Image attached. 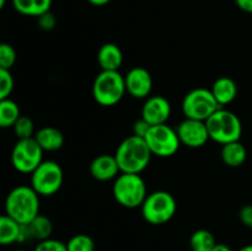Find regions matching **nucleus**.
<instances>
[{
  "label": "nucleus",
  "mask_w": 252,
  "mask_h": 251,
  "mask_svg": "<svg viewBox=\"0 0 252 251\" xmlns=\"http://www.w3.org/2000/svg\"><path fill=\"white\" fill-rule=\"evenodd\" d=\"M34 139L41 145L43 152H57L64 145L63 133L58 128L49 127V126L37 130Z\"/></svg>",
  "instance_id": "18"
},
{
  "label": "nucleus",
  "mask_w": 252,
  "mask_h": 251,
  "mask_svg": "<svg viewBox=\"0 0 252 251\" xmlns=\"http://www.w3.org/2000/svg\"><path fill=\"white\" fill-rule=\"evenodd\" d=\"M43 161V149L34 137L19 139L12 148L11 162L15 170L22 174H32Z\"/></svg>",
  "instance_id": "9"
},
{
  "label": "nucleus",
  "mask_w": 252,
  "mask_h": 251,
  "mask_svg": "<svg viewBox=\"0 0 252 251\" xmlns=\"http://www.w3.org/2000/svg\"><path fill=\"white\" fill-rule=\"evenodd\" d=\"M144 139L152 154L160 157H172L176 154L181 145L177 130L166 123L152 126Z\"/></svg>",
  "instance_id": "10"
},
{
  "label": "nucleus",
  "mask_w": 252,
  "mask_h": 251,
  "mask_svg": "<svg viewBox=\"0 0 252 251\" xmlns=\"http://www.w3.org/2000/svg\"><path fill=\"white\" fill-rule=\"evenodd\" d=\"M5 4H6V0H0V9H4Z\"/></svg>",
  "instance_id": "36"
},
{
  "label": "nucleus",
  "mask_w": 252,
  "mask_h": 251,
  "mask_svg": "<svg viewBox=\"0 0 252 251\" xmlns=\"http://www.w3.org/2000/svg\"><path fill=\"white\" fill-rule=\"evenodd\" d=\"M209 138L219 144L238 142L243 134V125L238 116L225 108H219L206 121Z\"/></svg>",
  "instance_id": "4"
},
{
  "label": "nucleus",
  "mask_w": 252,
  "mask_h": 251,
  "mask_svg": "<svg viewBox=\"0 0 252 251\" xmlns=\"http://www.w3.org/2000/svg\"><path fill=\"white\" fill-rule=\"evenodd\" d=\"M98 65L102 70L118 71L123 63V53L115 43H105L97 52Z\"/></svg>",
  "instance_id": "16"
},
{
  "label": "nucleus",
  "mask_w": 252,
  "mask_h": 251,
  "mask_svg": "<svg viewBox=\"0 0 252 251\" xmlns=\"http://www.w3.org/2000/svg\"><path fill=\"white\" fill-rule=\"evenodd\" d=\"M238 251H252V244H250V245L243 246V248L239 249Z\"/></svg>",
  "instance_id": "35"
},
{
  "label": "nucleus",
  "mask_w": 252,
  "mask_h": 251,
  "mask_svg": "<svg viewBox=\"0 0 252 251\" xmlns=\"http://www.w3.org/2000/svg\"><path fill=\"white\" fill-rule=\"evenodd\" d=\"M171 115V103L164 96H152L145 100L142 107V118L150 126L164 125Z\"/></svg>",
  "instance_id": "13"
},
{
  "label": "nucleus",
  "mask_w": 252,
  "mask_h": 251,
  "mask_svg": "<svg viewBox=\"0 0 252 251\" xmlns=\"http://www.w3.org/2000/svg\"><path fill=\"white\" fill-rule=\"evenodd\" d=\"M53 231V224L46 216L38 214L32 221L27 224H21V233H20L19 243L37 240L42 241L49 239Z\"/></svg>",
  "instance_id": "14"
},
{
  "label": "nucleus",
  "mask_w": 252,
  "mask_h": 251,
  "mask_svg": "<svg viewBox=\"0 0 252 251\" xmlns=\"http://www.w3.org/2000/svg\"><path fill=\"white\" fill-rule=\"evenodd\" d=\"M37 22H38V26L42 30H44V31H51V30H53L56 27L57 19L51 11H48L37 17Z\"/></svg>",
  "instance_id": "29"
},
{
  "label": "nucleus",
  "mask_w": 252,
  "mask_h": 251,
  "mask_svg": "<svg viewBox=\"0 0 252 251\" xmlns=\"http://www.w3.org/2000/svg\"><path fill=\"white\" fill-rule=\"evenodd\" d=\"M221 160L225 165L230 167H238L245 162L248 157V152L244 144H241L240 140L233 143L224 144L220 152Z\"/></svg>",
  "instance_id": "20"
},
{
  "label": "nucleus",
  "mask_w": 252,
  "mask_h": 251,
  "mask_svg": "<svg viewBox=\"0 0 252 251\" xmlns=\"http://www.w3.org/2000/svg\"><path fill=\"white\" fill-rule=\"evenodd\" d=\"M64 174L61 165L53 160L42 161L31 174V187L39 196H53L63 185Z\"/></svg>",
  "instance_id": "8"
},
{
  "label": "nucleus",
  "mask_w": 252,
  "mask_h": 251,
  "mask_svg": "<svg viewBox=\"0 0 252 251\" xmlns=\"http://www.w3.org/2000/svg\"><path fill=\"white\" fill-rule=\"evenodd\" d=\"M21 224L12 219L11 217L4 216L0 218V244L4 246L19 243Z\"/></svg>",
  "instance_id": "21"
},
{
  "label": "nucleus",
  "mask_w": 252,
  "mask_h": 251,
  "mask_svg": "<svg viewBox=\"0 0 252 251\" xmlns=\"http://www.w3.org/2000/svg\"><path fill=\"white\" fill-rule=\"evenodd\" d=\"M5 214L20 224H27L39 214V194L31 186L12 188L5 199Z\"/></svg>",
  "instance_id": "2"
},
{
  "label": "nucleus",
  "mask_w": 252,
  "mask_h": 251,
  "mask_svg": "<svg viewBox=\"0 0 252 251\" xmlns=\"http://www.w3.org/2000/svg\"><path fill=\"white\" fill-rule=\"evenodd\" d=\"M33 251H68V249H66V244H64L63 241L49 238L46 240L38 241V244L34 246Z\"/></svg>",
  "instance_id": "28"
},
{
  "label": "nucleus",
  "mask_w": 252,
  "mask_h": 251,
  "mask_svg": "<svg viewBox=\"0 0 252 251\" xmlns=\"http://www.w3.org/2000/svg\"><path fill=\"white\" fill-rule=\"evenodd\" d=\"M126 93L125 76L120 71L101 70L94 80L93 96L101 106H115L122 100Z\"/></svg>",
  "instance_id": "5"
},
{
  "label": "nucleus",
  "mask_w": 252,
  "mask_h": 251,
  "mask_svg": "<svg viewBox=\"0 0 252 251\" xmlns=\"http://www.w3.org/2000/svg\"><path fill=\"white\" fill-rule=\"evenodd\" d=\"M212 251H233V250H231L228 245H225V244H217L216 248H214Z\"/></svg>",
  "instance_id": "34"
},
{
  "label": "nucleus",
  "mask_w": 252,
  "mask_h": 251,
  "mask_svg": "<svg viewBox=\"0 0 252 251\" xmlns=\"http://www.w3.org/2000/svg\"><path fill=\"white\" fill-rule=\"evenodd\" d=\"M121 172L115 155H98L91 161L90 174L97 181H110Z\"/></svg>",
  "instance_id": "15"
},
{
  "label": "nucleus",
  "mask_w": 252,
  "mask_h": 251,
  "mask_svg": "<svg viewBox=\"0 0 252 251\" xmlns=\"http://www.w3.org/2000/svg\"><path fill=\"white\" fill-rule=\"evenodd\" d=\"M152 155L144 138L133 134L121 142L115 157L121 172L140 174L148 167Z\"/></svg>",
  "instance_id": "1"
},
{
  "label": "nucleus",
  "mask_w": 252,
  "mask_h": 251,
  "mask_svg": "<svg viewBox=\"0 0 252 251\" xmlns=\"http://www.w3.org/2000/svg\"><path fill=\"white\" fill-rule=\"evenodd\" d=\"M20 117V107L14 100L10 97L0 100V126L2 128L14 127Z\"/></svg>",
  "instance_id": "22"
},
{
  "label": "nucleus",
  "mask_w": 252,
  "mask_h": 251,
  "mask_svg": "<svg viewBox=\"0 0 252 251\" xmlns=\"http://www.w3.org/2000/svg\"><path fill=\"white\" fill-rule=\"evenodd\" d=\"M239 218L240 221L248 228L252 229V206L248 204V206H244L240 209V213H239Z\"/></svg>",
  "instance_id": "31"
},
{
  "label": "nucleus",
  "mask_w": 252,
  "mask_h": 251,
  "mask_svg": "<svg viewBox=\"0 0 252 251\" xmlns=\"http://www.w3.org/2000/svg\"><path fill=\"white\" fill-rule=\"evenodd\" d=\"M127 93L134 98H147L153 89V78L142 66L132 68L125 76Z\"/></svg>",
  "instance_id": "12"
},
{
  "label": "nucleus",
  "mask_w": 252,
  "mask_h": 251,
  "mask_svg": "<svg viewBox=\"0 0 252 251\" xmlns=\"http://www.w3.org/2000/svg\"><path fill=\"white\" fill-rule=\"evenodd\" d=\"M65 244L68 251H95V243L93 238L86 234H76L71 236Z\"/></svg>",
  "instance_id": "24"
},
{
  "label": "nucleus",
  "mask_w": 252,
  "mask_h": 251,
  "mask_svg": "<svg viewBox=\"0 0 252 251\" xmlns=\"http://www.w3.org/2000/svg\"><path fill=\"white\" fill-rule=\"evenodd\" d=\"M91 5H95V6H105L107 5L111 0H88Z\"/></svg>",
  "instance_id": "33"
},
{
  "label": "nucleus",
  "mask_w": 252,
  "mask_h": 251,
  "mask_svg": "<svg viewBox=\"0 0 252 251\" xmlns=\"http://www.w3.org/2000/svg\"><path fill=\"white\" fill-rule=\"evenodd\" d=\"M14 78L7 69H0V100L9 98L14 90Z\"/></svg>",
  "instance_id": "27"
},
{
  "label": "nucleus",
  "mask_w": 252,
  "mask_h": 251,
  "mask_svg": "<svg viewBox=\"0 0 252 251\" xmlns=\"http://www.w3.org/2000/svg\"><path fill=\"white\" fill-rule=\"evenodd\" d=\"M235 2L239 9L252 14V0H235Z\"/></svg>",
  "instance_id": "32"
},
{
  "label": "nucleus",
  "mask_w": 252,
  "mask_h": 251,
  "mask_svg": "<svg viewBox=\"0 0 252 251\" xmlns=\"http://www.w3.org/2000/svg\"><path fill=\"white\" fill-rule=\"evenodd\" d=\"M16 62V52L14 47L9 43L0 44V69H10Z\"/></svg>",
  "instance_id": "26"
},
{
  "label": "nucleus",
  "mask_w": 252,
  "mask_h": 251,
  "mask_svg": "<svg viewBox=\"0 0 252 251\" xmlns=\"http://www.w3.org/2000/svg\"><path fill=\"white\" fill-rule=\"evenodd\" d=\"M14 132L19 139H26V138H32L34 133L33 121L27 116H21L14 125Z\"/></svg>",
  "instance_id": "25"
},
{
  "label": "nucleus",
  "mask_w": 252,
  "mask_h": 251,
  "mask_svg": "<svg viewBox=\"0 0 252 251\" xmlns=\"http://www.w3.org/2000/svg\"><path fill=\"white\" fill-rule=\"evenodd\" d=\"M181 144L189 148H201L208 142V129L204 121L186 118L176 128Z\"/></svg>",
  "instance_id": "11"
},
{
  "label": "nucleus",
  "mask_w": 252,
  "mask_h": 251,
  "mask_svg": "<svg viewBox=\"0 0 252 251\" xmlns=\"http://www.w3.org/2000/svg\"><path fill=\"white\" fill-rule=\"evenodd\" d=\"M140 209L145 221L152 225H162L176 213V199L167 191H155L148 194Z\"/></svg>",
  "instance_id": "6"
},
{
  "label": "nucleus",
  "mask_w": 252,
  "mask_h": 251,
  "mask_svg": "<svg viewBox=\"0 0 252 251\" xmlns=\"http://www.w3.org/2000/svg\"><path fill=\"white\" fill-rule=\"evenodd\" d=\"M112 194L118 204L128 209L142 207L147 198V185L140 174L121 172L115 179Z\"/></svg>",
  "instance_id": "3"
},
{
  "label": "nucleus",
  "mask_w": 252,
  "mask_h": 251,
  "mask_svg": "<svg viewBox=\"0 0 252 251\" xmlns=\"http://www.w3.org/2000/svg\"><path fill=\"white\" fill-rule=\"evenodd\" d=\"M221 108L211 90L197 88L189 91L182 101V112L186 118L206 122L216 111Z\"/></svg>",
  "instance_id": "7"
},
{
  "label": "nucleus",
  "mask_w": 252,
  "mask_h": 251,
  "mask_svg": "<svg viewBox=\"0 0 252 251\" xmlns=\"http://www.w3.org/2000/svg\"><path fill=\"white\" fill-rule=\"evenodd\" d=\"M217 244L214 235L207 229H198L189 238V248L192 251H212Z\"/></svg>",
  "instance_id": "23"
},
{
  "label": "nucleus",
  "mask_w": 252,
  "mask_h": 251,
  "mask_svg": "<svg viewBox=\"0 0 252 251\" xmlns=\"http://www.w3.org/2000/svg\"><path fill=\"white\" fill-rule=\"evenodd\" d=\"M150 128H152V126H150L145 120L140 118V120L135 121L134 125H133V134L140 138H145V135L148 134Z\"/></svg>",
  "instance_id": "30"
},
{
  "label": "nucleus",
  "mask_w": 252,
  "mask_h": 251,
  "mask_svg": "<svg viewBox=\"0 0 252 251\" xmlns=\"http://www.w3.org/2000/svg\"><path fill=\"white\" fill-rule=\"evenodd\" d=\"M16 251H26V250H16Z\"/></svg>",
  "instance_id": "37"
},
{
  "label": "nucleus",
  "mask_w": 252,
  "mask_h": 251,
  "mask_svg": "<svg viewBox=\"0 0 252 251\" xmlns=\"http://www.w3.org/2000/svg\"><path fill=\"white\" fill-rule=\"evenodd\" d=\"M212 94L218 101L219 105L224 107L225 105L233 102L238 96V85L235 81L228 76H221V78L217 79L213 83L211 89Z\"/></svg>",
  "instance_id": "17"
},
{
  "label": "nucleus",
  "mask_w": 252,
  "mask_h": 251,
  "mask_svg": "<svg viewBox=\"0 0 252 251\" xmlns=\"http://www.w3.org/2000/svg\"><path fill=\"white\" fill-rule=\"evenodd\" d=\"M12 6L25 16L38 17L51 11L52 0H12Z\"/></svg>",
  "instance_id": "19"
}]
</instances>
